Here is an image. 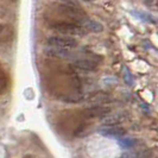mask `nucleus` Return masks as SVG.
I'll return each instance as SVG.
<instances>
[{"label":"nucleus","mask_w":158,"mask_h":158,"mask_svg":"<svg viewBox=\"0 0 158 158\" xmlns=\"http://www.w3.org/2000/svg\"><path fill=\"white\" fill-rule=\"evenodd\" d=\"M82 1H86V2H92V1H94V0H82Z\"/></svg>","instance_id":"obj_17"},{"label":"nucleus","mask_w":158,"mask_h":158,"mask_svg":"<svg viewBox=\"0 0 158 158\" xmlns=\"http://www.w3.org/2000/svg\"><path fill=\"white\" fill-rule=\"evenodd\" d=\"M99 67L98 62H95L94 60H88V58H79V60H75L73 63L70 64V68L74 70L77 71H96Z\"/></svg>","instance_id":"obj_4"},{"label":"nucleus","mask_w":158,"mask_h":158,"mask_svg":"<svg viewBox=\"0 0 158 158\" xmlns=\"http://www.w3.org/2000/svg\"><path fill=\"white\" fill-rule=\"evenodd\" d=\"M2 30H4V25H2V24H0V32L2 31Z\"/></svg>","instance_id":"obj_16"},{"label":"nucleus","mask_w":158,"mask_h":158,"mask_svg":"<svg viewBox=\"0 0 158 158\" xmlns=\"http://www.w3.org/2000/svg\"><path fill=\"white\" fill-rule=\"evenodd\" d=\"M144 2H145V5H148V6H151V5L155 2V0H144Z\"/></svg>","instance_id":"obj_15"},{"label":"nucleus","mask_w":158,"mask_h":158,"mask_svg":"<svg viewBox=\"0 0 158 158\" xmlns=\"http://www.w3.org/2000/svg\"><path fill=\"white\" fill-rule=\"evenodd\" d=\"M85 99H86V98H85V95L76 94V95H69V96H64L63 101H65V102L77 103V102H81V101H83Z\"/></svg>","instance_id":"obj_12"},{"label":"nucleus","mask_w":158,"mask_h":158,"mask_svg":"<svg viewBox=\"0 0 158 158\" xmlns=\"http://www.w3.org/2000/svg\"><path fill=\"white\" fill-rule=\"evenodd\" d=\"M127 118H128V113L127 112L114 113L112 115H107L106 118H103L102 125H105V126H117V125H120L121 123L126 121Z\"/></svg>","instance_id":"obj_7"},{"label":"nucleus","mask_w":158,"mask_h":158,"mask_svg":"<svg viewBox=\"0 0 158 158\" xmlns=\"http://www.w3.org/2000/svg\"><path fill=\"white\" fill-rule=\"evenodd\" d=\"M110 113H111V108H110V107L99 105V106H93V107L86 108V110L83 111V115L88 119L106 118Z\"/></svg>","instance_id":"obj_5"},{"label":"nucleus","mask_w":158,"mask_h":158,"mask_svg":"<svg viewBox=\"0 0 158 158\" xmlns=\"http://www.w3.org/2000/svg\"><path fill=\"white\" fill-rule=\"evenodd\" d=\"M87 101L95 103V106H99V105H102V103L111 101V98L106 93H95V94L89 95V98H87Z\"/></svg>","instance_id":"obj_10"},{"label":"nucleus","mask_w":158,"mask_h":158,"mask_svg":"<svg viewBox=\"0 0 158 158\" xmlns=\"http://www.w3.org/2000/svg\"><path fill=\"white\" fill-rule=\"evenodd\" d=\"M132 15L135 16L137 18H139V19H142L143 22H145V23H157V19L156 18H153L152 16L150 15H146V13H143V12H139V13H135V11L132 12Z\"/></svg>","instance_id":"obj_11"},{"label":"nucleus","mask_w":158,"mask_h":158,"mask_svg":"<svg viewBox=\"0 0 158 158\" xmlns=\"http://www.w3.org/2000/svg\"><path fill=\"white\" fill-rule=\"evenodd\" d=\"M100 133L105 137H113V138H123L124 135H126V130L123 127L118 126H106L105 128L100 130Z\"/></svg>","instance_id":"obj_8"},{"label":"nucleus","mask_w":158,"mask_h":158,"mask_svg":"<svg viewBox=\"0 0 158 158\" xmlns=\"http://www.w3.org/2000/svg\"><path fill=\"white\" fill-rule=\"evenodd\" d=\"M45 44L48 45V48H56V49H64V50H73L79 45L77 40L74 37L63 36V35H56V36L48 37Z\"/></svg>","instance_id":"obj_2"},{"label":"nucleus","mask_w":158,"mask_h":158,"mask_svg":"<svg viewBox=\"0 0 158 158\" xmlns=\"http://www.w3.org/2000/svg\"><path fill=\"white\" fill-rule=\"evenodd\" d=\"M119 144L121 145V146H124V148H133V145H135V142L132 140V139H130V138H120L119 139Z\"/></svg>","instance_id":"obj_13"},{"label":"nucleus","mask_w":158,"mask_h":158,"mask_svg":"<svg viewBox=\"0 0 158 158\" xmlns=\"http://www.w3.org/2000/svg\"><path fill=\"white\" fill-rule=\"evenodd\" d=\"M43 54L50 57V58H55V60H68L75 57L74 52L70 50H64V49H56V48H45L43 50Z\"/></svg>","instance_id":"obj_6"},{"label":"nucleus","mask_w":158,"mask_h":158,"mask_svg":"<svg viewBox=\"0 0 158 158\" xmlns=\"http://www.w3.org/2000/svg\"><path fill=\"white\" fill-rule=\"evenodd\" d=\"M56 8L58 10L60 13L64 15L65 17L70 18L75 22H82L83 19L88 18V16L86 15V12L80 7V6H70V5H63V4H57Z\"/></svg>","instance_id":"obj_3"},{"label":"nucleus","mask_w":158,"mask_h":158,"mask_svg":"<svg viewBox=\"0 0 158 158\" xmlns=\"http://www.w3.org/2000/svg\"><path fill=\"white\" fill-rule=\"evenodd\" d=\"M49 29L51 31L63 35V36H79L83 37L87 35V31L85 30V27L79 23H74V22H63V20H57L49 25Z\"/></svg>","instance_id":"obj_1"},{"label":"nucleus","mask_w":158,"mask_h":158,"mask_svg":"<svg viewBox=\"0 0 158 158\" xmlns=\"http://www.w3.org/2000/svg\"><path fill=\"white\" fill-rule=\"evenodd\" d=\"M80 25H82L85 27V30L87 32H93V33H100V32L103 31V25L96 20H93V19H89V18H86L83 19L82 22H80Z\"/></svg>","instance_id":"obj_9"},{"label":"nucleus","mask_w":158,"mask_h":158,"mask_svg":"<svg viewBox=\"0 0 158 158\" xmlns=\"http://www.w3.org/2000/svg\"><path fill=\"white\" fill-rule=\"evenodd\" d=\"M58 1V4H63V5H70V6H80L79 0H56Z\"/></svg>","instance_id":"obj_14"}]
</instances>
